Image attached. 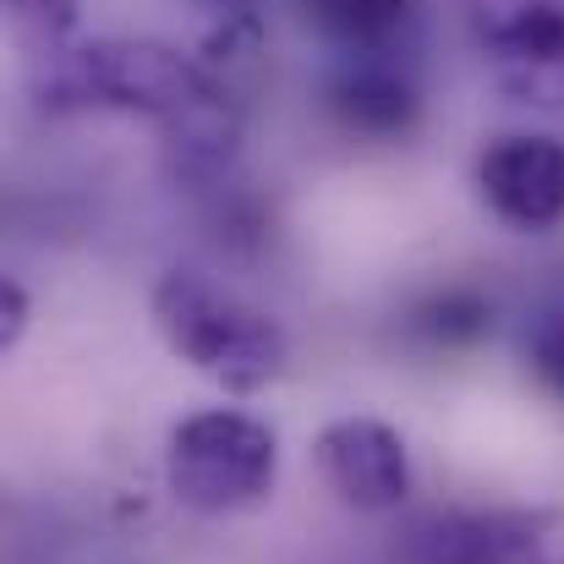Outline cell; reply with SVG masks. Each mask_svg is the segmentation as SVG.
Masks as SVG:
<instances>
[{
	"mask_svg": "<svg viewBox=\"0 0 564 564\" xmlns=\"http://www.w3.org/2000/svg\"><path fill=\"white\" fill-rule=\"evenodd\" d=\"M214 6H247V0H214Z\"/></svg>",
	"mask_w": 564,
	"mask_h": 564,
	"instance_id": "cell-14",
	"label": "cell"
},
{
	"mask_svg": "<svg viewBox=\"0 0 564 564\" xmlns=\"http://www.w3.org/2000/svg\"><path fill=\"white\" fill-rule=\"evenodd\" d=\"M494 329V307L466 291V285H449V291H433L411 307V335L433 351H466L477 346L482 335Z\"/></svg>",
	"mask_w": 564,
	"mask_h": 564,
	"instance_id": "cell-10",
	"label": "cell"
},
{
	"mask_svg": "<svg viewBox=\"0 0 564 564\" xmlns=\"http://www.w3.org/2000/svg\"><path fill=\"white\" fill-rule=\"evenodd\" d=\"M44 105H94V110H127L160 127L165 165L187 187H214L241 138L236 99L182 50L154 39H94L50 61V83L39 88Z\"/></svg>",
	"mask_w": 564,
	"mask_h": 564,
	"instance_id": "cell-1",
	"label": "cell"
},
{
	"mask_svg": "<svg viewBox=\"0 0 564 564\" xmlns=\"http://www.w3.org/2000/svg\"><path fill=\"white\" fill-rule=\"evenodd\" d=\"M527 362H532V373L543 378V389L564 400V307L560 313H543L527 329Z\"/></svg>",
	"mask_w": 564,
	"mask_h": 564,
	"instance_id": "cell-12",
	"label": "cell"
},
{
	"mask_svg": "<svg viewBox=\"0 0 564 564\" xmlns=\"http://www.w3.org/2000/svg\"><path fill=\"white\" fill-rule=\"evenodd\" d=\"M543 538L527 516H433L411 532V564H527Z\"/></svg>",
	"mask_w": 564,
	"mask_h": 564,
	"instance_id": "cell-8",
	"label": "cell"
},
{
	"mask_svg": "<svg viewBox=\"0 0 564 564\" xmlns=\"http://www.w3.org/2000/svg\"><path fill=\"white\" fill-rule=\"evenodd\" d=\"M280 438L247 411H197L171 427L165 482L197 516H236L274 494Z\"/></svg>",
	"mask_w": 564,
	"mask_h": 564,
	"instance_id": "cell-3",
	"label": "cell"
},
{
	"mask_svg": "<svg viewBox=\"0 0 564 564\" xmlns=\"http://www.w3.org/2000/svg\"><path fill=\"white\" fill-rule=\"evenodd\" d=\"M154 329L187 368L214 378L230 394H252L285 368L280 324L192 269H171L154 285Z\"/></svg>",
	"mask_w": 564,
	"mask_h": 564,
	"instance_id": "cell-2",
	"label": "cell"
},
{
	"mask_svg": "<svg viewBox=\"0 0 564 564\" xmlns=\"http://www.w3.org/2000/svg\"><path fill=\"white\" fill-rule=\"evenodd\" d=\"M482 203L516 230H554L564 219V143L516 132L482 149L477 160Z\"/></svg>",
	"mask_w": 564,
	"mask_h": 564,
	"instance_id": "cell-6",
	"label": "cell"
},
{
	"mask_svg": "<svg viewBox=\"0 0 564 564\" xmlns=\"http://www.w3.org/2000/svg\"><path fill=\"white\" fill-rule=\"evenodd\" d=\"M22 329H28V291L17 280H0V357L22 340Z\"/></svg>",
	"mask_w": 564,
	"mask_h": 564,
	"instance_id": "cell-13",
	"label": "cell"
},
{
	"mask_svg": "<svg viewBox=\"0 0 564 564\" xmlns=\"http://www.w3.org/2000/svg\"><path fill=\"white\" fill-rule=\"evenodd\" d=\"M324 110L351 138L394 143V138H405L416 127L422 94H416L411 66L394 50H383V55H340L329 83H324Z\"/></svg>",
	"mask_w": 564,
	"mask_h": 564,
	"instance_id": "cell-7",
	"label": "cell"
},
{
	"mask_svg": "<svg viewBox=\"0 0 564 564\" xmlns=\"http://www.w3.org/2000/svg\"><path fill=\"white\" fill-rule=\"evenodd\" d=\"M6 22L33 61H55L77 28V0H6Z\"/></svg>",
	"mask_w": 564,
	"mask_h": 564,
	"instance_id": "cell-11",
	"label": "cell"
},
{
	"mask_svg": "<svg viewBox=\"0 0 564 564\" xmlns=\"http://www.w3.org/2000/svg\"><path fill=\"white\" fill-rule=\"evenodd\" d=\"M318 471L340 494V505L378 516L411 494V455L405 438L378 416H340L318 433Z\"/></svg>",
	"mask_w": 564,
	"mask_h": 564,
	"instance_id": "cell-5",
	"label": "cell"
},
{
	"mask_svg": "<svg viewBox=\"0 0 564 564\" xmlns=\"http://www.w3.org/2000/svg\"><path fill=\"white\" fill-rule=\"evenodd\" d=\"M307 28L340 55H383L411 28V0H296Z\"/></svg>",
	"mask_w": 564,
	"mask_h": 564,
	"instance_id": "cell-9",
	"label": "cell"
},
{
	"mask_svg": "<svg viewBox=\"0 0 564 564\" xmlns=\"http://www.w3.org/2000/svg\"><path fill=\"white\" fill-rule=\"evenodd\" d=\"M471 44L499 94L564 110V0H471Z\"/></svg>",
	"mask_w": 564,
	"mask_h": 564,
	"instance_id": "cell-4",
	"label": "cell"
}]
</instances>
